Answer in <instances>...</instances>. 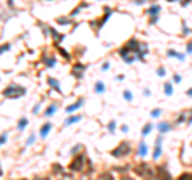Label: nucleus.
I'll return each mask as SVG.
<instances>
[{"label": "nucleus", "mask_w": 192, "mask_h": 180, "mask_svg": "<svg viewBox=\"0 0 192 180\" xmlns=\"http://www.w3.org/2000/svg\"><path fill=\"white\" fill-rule=\"evenodd\" d=\"M24 95H26V89L18 84H10L3 90V96H7V98H19V96Z\"/></svg>", "instance_id": "f257e3e1"}, {"label": "nucleus", "mask_w": 192, "mask_h": 180, "mask_svg": "<svg viewBox=\"0 0 192 180\" xmlns=\"http://www.w3.org/2000/svg\"><path fill=\"white\" fill-rule=\"evenodd\" d=\"M130 151H131V145L128 142H122V143H119L117 148L111 151V156H114V158H123V156L130 154Z\"/></svg>", "instance_id": "f03ea898"}, {"label": "nucleus", "mask_w": 192, "mask_h": 180, "mask_svg": "<svg viewBox=\"0 0 192 180\" xmlns=\"http://www.w3.org/2000/svg\"><path fill=\"white\" fill-rule=\"evenodd\" d=\"M160 5H157V3H152L151 7L147 8V16H151V23H155L158 20V15H160Z\"/></svg>", "instance_id": "7ed1b4c3"}, {"label": "nucleus", "mask_w": 192, "mask_h": 180, "mask_svg": "<svg viewBox=\"0 0 192 180\" xmlns=\"http://www.w3.org/2000/svg\"><path fill=\"white\" fill-rule=\"evenodd\" d=\"M83 163H85V156L83 154H78L74 158V161L69 164V169L71 170H82L83 169Z\"/></svg>", "instance_id": "20e7f679"}, {"label": "nucleus", "mask_w": 192, "mask_h": 180, "mask_svg": "<svg viewBox=\"0 0 192 180\" xmlns=\"http://www.w3.org/2000/svg\"><path fill=\"white\" fill-rule=\"evenodd\" d=\"M85 69H87L85 64L77 63V64H74V66H72L71 74H72L74 77H75V79H82V77H83V72H85Z\"/></svg>", "instance_id": "39448f33"}, {"label": "nucleus", "mask_w": 192, "mask_h": 180, "mask_svg": "<svg viewBox=\"0 0 192 180\" xmlns=\"http://www.w3.org/2000/svg\"><path fill=\"white\" fill-rule=\"evenodd\" d=\"M162 156V137L158 135L157 137V140H155V148H154V154H152V158L154 159H158Z\"/></svg>", "instance_id": "423d86ee"}, {"label": "nucleus", "mask_w": 192, "mask_h": 180, "mask_svg": "<svg viewBox=\"0 0 192 180\" xmlns=\"http://www.w3.org/2000/svg\"><path fill=\"white\" fill-rule=\"evenodd\" d=\"M104 10H106V13H104V16H102L101 20L98 21V24H96V27H95L96 31H99V29H101V26L104 24V23H106V21H107V20H109V18H111V15H112V10H111V8H107V7H106Z\"/></svg>", "instance_id": "0eeeda50"}, {"label": "nucleus", "mask_w": 192, "mask_h": 180, "mask_svg": "<svg viewBox=\"0 0 192 180\" xmlns=\"http://www.w3.org/2000/svg\"><path fill=\"white\" fill-rule=\"evenodd\" d=\"M83 103H85V100H83V98H78V100H77L74 105L67 106V108H66V113H72V111H75V109L82 108V105H83Z\"/></svg>", "instance_id": "6e6552de"}, {"label": "nucleus", "mask_w": 192, "mask_h": 180, "mask_svg": "<svg viewBox=\"0 0 192 180\" xmlns=\"http://www.w3.org/2000/svg\"><path fill=\"white\" fill-rule=\"evenodd\" d=\"M147 151H149L147 143L146 142H139V145H138V153H139V156H141V158L147 156Z\"/></svg>", "instance_id": "1a4fd4ad"}, {"label": "nucleus", "mask_w": 192, "mask_h": 180, "mask_svg": "<svg viewBox=\"0 0 192 180\" xmlns=\"http://www.w3.org/2000/svg\"><path fill=\"white\" fill-rule=\"evenodd\" d=\"M157 175H158V178H160V180H171L170 174L167 172L165 167H157Z\"/></svg>", "instance_id": "9d476101"}, {"label": "nucleus", "mask_w": 192, "mask_h": 180, "mask_svg": "<svg viewBox=\"0 0 192 180\" xmlns=\"http://www.w3.org/2000/svg\"><path fill=\"white\" fill-rule=\"evenodd\" d=\"M157 129H158V132H160V133H165L168 130H171V124L167 122V121H162V122H158Z\"/></svg>", "instance_id": "9b49d317"}, {"label": "nucleus", "mask_w": 192, "mask_h": 180, "mask_svg": "<svg viewBox=\"0 0 192 180\" xmlns=\"http://www.w3.org/2000/svg\"><path fill=\"white\" fill-rule=\"evenodd\" d=\"M43 63H45V66H48V68H55V64H56V58L55 56H48V55H43Z\"/></svg>", "instance_id": "f8f14e48"}, {"label": "nucleus", "mask_w": 192, "mask_h": 180, "mask_svg": "<svg viewBox=\"0 0 192 180\" xmlns=\"http://www.w3.org/2000/svg\"><path fill=\"white\" fill-rule=\"evenodd\" d=\"M50 129H51V122H45L43 126H42V129H40V137H42V138H45L46 135H48Z\"/></svg>", "instance_id": "ddd939ff"}, {"label": "nucleus", "mask_w": 192, "mask_h": 180, "mask_svg": "<svg viewBox=\"0 0 192 180\" xmlns=\"http://www.w3.org/2000/svg\"><path fill=\"white\" fill-rule=\"evenodd\" d=\"M56 109H58V105H56V103H51V105L48 106V108L45 109V116L48 117V116H51V114H55V113H56Z\"/></svg>", "instance_id": "4468645a"}, {"label": "nucleus", "mask_w": 192, "mask_h": 180, "mask_svg": "<svg viewBox=\"0 0 192 180\" xmlns=\"http://www.w3.org/2000/svg\"><path fill=\"white\" fill-rule=\"evenodd\" d=\"M104 90H106L104 82H102V81H98L96 84H95V92H96V93H104Z\"/></svg>", "instance_id": "2eb2a0df"}, {"label": "nucleus", "mask_w": 192, "mask_h": 180, "mask_svg": "<svg viewBox=\"0 0 192 180\" xmlns=\"http://www.w3.org/2000/svg\"><path fill=\"white\" fill-rule=\"evenodd\" d=\"M48 84L53 87V89L56 90V92H61V85H59V82L55 79V77H48Z\"/></svg>", "instance_id": "dca6fc26"}, {"label": "nucleus", "mask_w": 192, "mask_h": 180, "mask_svg": "<svg viewBox=\"0 0 192 180\" xmlns=\"http://www.w3.org/2000/svg\"><path fill=\"white\" fill-rule=\"evenodd\" d=\"M163 90H165V95L167 96H171L173 95V82H165Z\"/></svg>", "instance_id": "f3484780"}, {"label": "nucleus", "mask_w": 192, "mask_h": 180, "mask_svg": "<svg viewBox=\"0 0 192 180\" xmlns=\"http://www.w3.org/2000/svg\"><path fill=\"white\" fill-rule=\"evenodd\" d=\"M167 55H168V56H175V58H178L179 61H184V58H186L184 55H179V53L176 52V50H168Z\"/></svg>", "instance_id": "a211bd4d"}, {"label": "nucleus", "mask_w": 192, "mask_h": 180, "mask_svg": "<svg viewBox=\"0 0 192 180\" xmlns=\"http://www.w3.org/2000/svg\"><path fill=\"white\" fill-rule=\"evenodd\" d=\"M80 119H82V116H80V114H75V116H71V117H67V119H66V122H64V124H66V126H69V124L78 122V121H80Z\"/></svg>", "instance_id": "6ab92c4d"}, {"label": "nucleus", "mask_w": 192, "mask_h": 180, "mask_svg": "<svg viewBox=\"0 0 192 180\" xmlns=\"http://www.w3.org/2000/svg\"><path fill=\"white\" fill-rule=\"evenodd\" d=\"M96 180H114V177H112L111 172H102L96 177Z\"/></svg>", "instance_id": "aec40b11"}, {"label": "nucleus", "mask_w": 192, "mask_h": 180, "mask_svg": "<svg viewBox=\"0 0 192 180\" xmlns=\"http://www.w3.org/2000/svg\"><path fill=\"white\" fill-rule=\"evenodd\" d=\"M27 124H29V121H27L26 117H21V119H19V122H18V130H24Z\"/></svg>", "instance_id": "412c9836"}, {"label": "nucleus", "mask_w": 192, "mask_h": 180, "mask_svg": "<svg viewBox=\"0 0 192 180\" xmlns=\"http://www.w3.org/2000/svg\"><path fill=\"white\" fill-rule=\"evenodd\" d=\"M151 130H152V124H146V126L143 127V137H146V135H149L151 133Z\"/></svg>", "instance_id": "4be33fe9"}, {"label": "nucleus", "mask_w": 192, "mask_h": 180, "mask_svg": "<svg viewBox=\"0 0 192 180\" xmlns=\"http://www.w3.org/2000/svg\"><path fill=\"white\" fill-rule=\"evenodd\" d=\"M160 114H162V109H160V108H155V109H152V111H151V117L157 119Z\"/></svg>", "instance_id": "5701e85b"}, {"label": "nucleus", "mask_w": 192, "mask_h": 180, "mask_svg": "<svg viewBox=\"0 0 192 180\" xmlns=\"http://www.w3.org/2000/svg\"><path fill=\"white\" fill-rule=\"evenodd\" d=\"M83 7H87V3H85V5H83V3H80V5H78L77 8H74V10L71 11V15H69V16H75V15H77V13H78V11H80V10H82V8H83Z\"/></svg>", "instance_id": "b1692460"}, {"label": "nucleus", "mask_w": 192, "mask_h": 180, "mask_svg": "<svg viewBox=\"0 0 192 180\" xmlns=\"http://www.w3.org/2000/svg\"><path fill=\"white\" fill-rule=\"evenodd\" d=\"M123 98H125L126 101H131V100H133L131 92H130V90H125V92H123Z\"/></svg>", "instance_id": "393cba45"}, {"label": "nucleus", "mask_w": 192, "mask_h": 180, "mask_svg": "<svg viewBox=\"0 0 192 180\" xmlns=\"http://www.w3.org/2000/svg\"><path fill=\"white\" fill-rule=\"evenodd\" d=\"M10 47H11L10 44H3V45H0V55L5 53V52H8V50H10Z\"/></svg>", "instance_id": "a878e982"}, {"label": "nucleus", "mask_w": 192, "mask_h": 180, "mask_svg": "<svg viewBox=\"0 0 192 180\" xmlns=\"http://www.w3.org/2000/svg\"><path fill=\"white\" fill-rule=\"evenodd\" d=\"M107 130H109L111 133L115 132V121H111L109 124H107Z\"/></svg>", "instance_id": "bb28decb"}, {"label": "nucleus", "mask_w": 192, "mask_h": 180, "mask_svg": "<svg viewBox=\"0 0 192 180\" xmlns=\"http://www.w3.org/2000/svg\"><path fill=\"white\" fill-rule=\"evenodd\" d=\"M179 180H192V172H186V174H182Z\"/></svg>", "instance_id": "cd10ccee"}, {"label": "nucleus", "mask_w": 192, "mask_h": 180, "mask_svg": "<svg viewBox=\"0 0 192 180\" xmlns=\"http://www.w3.org/2000/svg\"><path fill=\"white\" fill-rule=\"evenodd\" d=\"M7 138H8V133H7V132H3L2 135H0V146H2L3 143H7Z\"/></svg>", "instance_id": "c85d7f7f"}, {"label": "nucleus", "mask_w": 192, "mask_h": 180, "mask_svg": "<svg viewBox=\"0 0 192 180\" xmlns=\"http://www.w3.org/2000/svg\"><path fill=\"white\" fill-rule=\"evenodd\" d=\"M58 23L59 24H69V23H71V18H59Z\"/></svg>", "instance_id": "c756f323"}, {"label": "nucleus", "mask_w": 192, "mask_h": 180, "mask_svg": "<svg viewBox=\"0 0 192 180\" xmlns=\"http://www.w3.org/2000/svg\"><path fill=\"white\" fill-rule=\"evenodd\" d=\"M34 142H35V135L32 133V135H29V138H27V143H26V145H27V146H31Z\"/></svg>", "instance_id": "7c9ffc66"}, {"label": "nucleus", "mask_w": 192, "mask_h": 180, "mask_svg": "<svg viewBox=\"0 0 192 180\" xmlns=\"http://www.w3.org/2000/svg\"><path fill=\"white\" fill-rule=\"evenodd\" d=\"M157 74L160 76V77H163V76L167 74V71H165V69H163V68H158V69H157Z\"/></svg>", "instance_id": "2f4dec72"}, {"label": "nucleus", "mask_w": 192, "mask_h": 180, "mask_svg": "<svg viewBox=\"0 0 192 180\" xmlns=\"http://www.w3.org/2000/svg\"><path fill=\"white\" fill-rule=\"evenodd\" d=\"M59 53H61V55H63V56H64V58H71V55H69V53L66 52V50H63V48H59Z\"/></svg>", "instance_id": "473e14b6"}, {"label": "nucleus", "mask_w": 192, "mask_h": 180, "mask_svg": "<svg viewBox=\"0 0 192 180\" xmlns=\"http://www.w3.org/2000/svg\"><path fill=\"white\" fill-rule=\"evenodd\" d=\"M186 121V117H184V114H179V117L176 119V124H181V122H184Z\"/></svg>", "instance_id": "72a5a7b5"}, {"label": "nucleus", "mask_w": 192, "mask_h": 180, "mask_svg": "<svg viewBox=\"0 0 192 180\" xmlns=\"http://www.w3.org/2000/svg\"><path fill=\"white\" fill-rule=\"evenodd\" d=\"M186 50H187V53H192V40H189V42H187Z\"/></svg>", "instance_id": "f704fd0d"}, {"label": "nucleus", "mask_w": 192, "mask_h": 180, "mask_svg": "<svg viewBox=\"0 0 192 180\" xmlns=\"http://www.w3.org/2000/svg\"><path fill=\"white\" fill-rule=\"evenodd\" d=\"M109 68H111V63H109V61H106L104 64H102V68H101V69H102V71H107Z\"/></svg>", "instance_id": "c9c22d12"}, {"label": "nucleus", "mask_w": 192, "mask_h": 180, "mask_svg": "<svg viewBox=\"0 0 192 180\" xmlns=\"http://www.w3.org/2000/svg\"><path fill=\"white\" fill-rule=\"evenodd\" d=\"M173 81H175L176 84H179V82H181V76L179 74H175V76H173Z\"/></svg>", "instance_id": "e433bc0d"}, {"label": "nucleus", "mask_w": 192, "mask_h": 180, "mask_svg": "<svg viewBox=\"0 0 192 180\" xmlns=\"http://www.w3.org/2000/svg\"><path fill=\"white\" fill-rule=\"evenodd\" d=\"M39 111H40V103H39V105H35V106H34V109H32V113H34V114H37Z\"/></svg>", "instance_id": "4c0bfd02"}, {"label": "nucleus", "mask_w": 192, "mask_h": 180, "mask_svg": "<svg viewBox=\"0 0 192 180\" xmlns=\"http://www.w3.org/2000/svg\"><path fill=\"white\" fill-rule=\"evenodd\" d=\"M122 132H128V126H125V124H123V126H122Z\"/></svg>", "instance_id": "58836bf2"}, {"label": "nucleus", "mask_w": 192, "mask_h": 180, "mask_svg": "<svg viewBox=\"0 0 192 180\" xmlns=\"http://www.w3.org/2000/svg\"><path fill=\"white\" fill-rule=\"evenodd\" d=\"M189 32H191V31L187 29V26H184V29H182V34H189Z\"/></svg>", "instance_id": "ea45409f"}, {"label": "nucleus", "mask_w": 192, "mask_h": 180, "mask_svg": "<svg viewBox=\"0 0 192 180\" xmlns=\"http://www.w3.org/2000/svg\"><path fill=\"white\" fill-rule=\"evenodd\" d=\"M186 93H187V95H189V96H192V89H189V90H187V92H186Z\"/></svg>", "instance_id": "a19ab883"}, {"label": "nucleus", "mask_w": 192, "mask_h": 180, "mask_svg": "<svg viewBox=\"0 0 192 180\" xmlns=\"http://www.w3.org/2000/svg\"><path fill=\"white\" fill-rule=\"evenodd\" d=\"M187 124H192V116L189 117V121H187Z\"/></svg>", "instance_id": "79ce46f5"}, {"label": "nucleus", "mask_w": 192, "mask_h": 180, "mask_svg": "<svg viewBox=\"0 0 192 180\" xmlns=\"http://www.w3.org/2000/svg\"><path fill=\"white\" fill-rule=\"evenodd\" d=\"M0 175H2V169H0Z\"/></svg>", "instance_id": "37998d69"}, {"label": "nucleus", "mask_w": 192, "mask_h": 180, "mask_svg": "<svg viewBox=\"0 0 192 180\" xmlns=\"http://www.w3.org/2000/svg\"><path fill=\"white\" fill-rule=\"evenodd\" d=\"M45 180H50V178H45Z\"/></svg>", "instance_id": "c03bdc74"}]
</instances>
